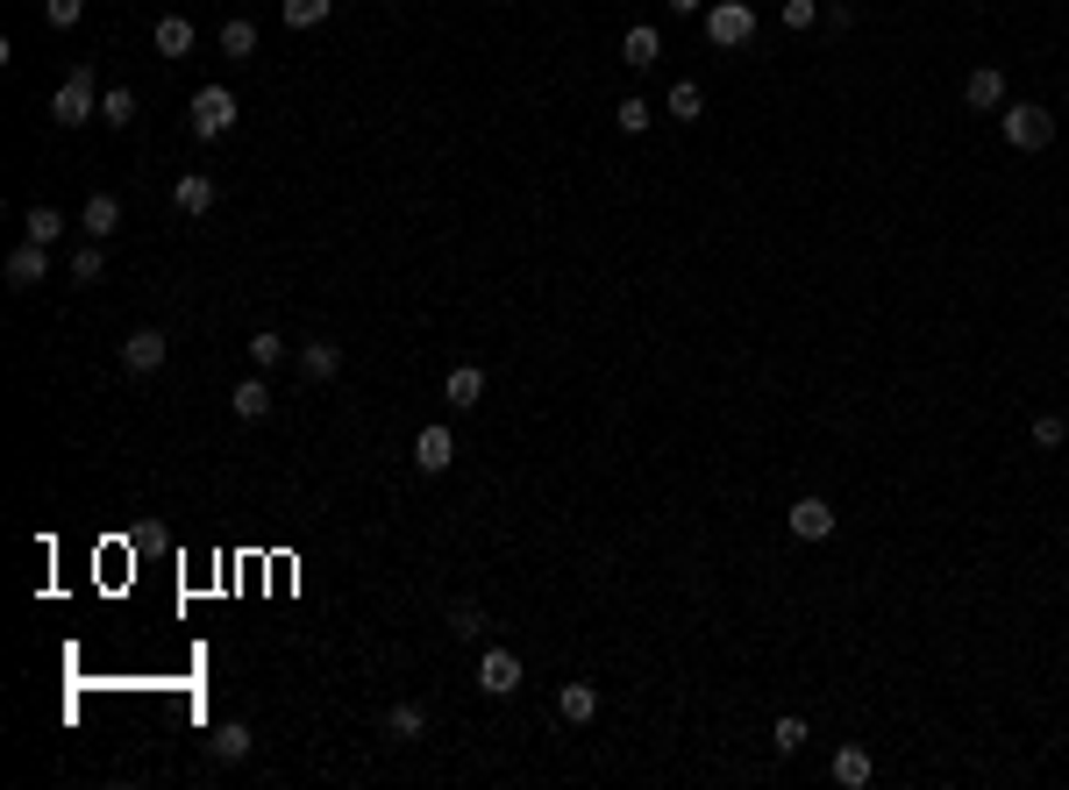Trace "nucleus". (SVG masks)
Wrapping results in <instances>:
<instances>
[{"label": "nucleus", "mask_w": 1069, "mask_h": 790, "mask_svg": "<svg viewBox=\"0 0 1069 790\" xmlns=\"http://www.w3.org/2000/svg\"><path fill=\"white\" fill-rule=\"evenodd\" d=\"M336 0H285V29H321Z\"/></svg>", "instance_id": "bb28decb"}, {"label": "nucleus", "mask_w": 1069, "mask_h": 790, "mask_svg": "<svg viewBox=\"0 0 1069 790\" xmlns=\"http://www.w3.org/2000/svg\"><path fill=\"white\" fill-rule=\"evenodd\" d=\"M43 278H51V250H43V242H22V250L8 256V285L29 293V285H43Z\"/></svg>", "instance_id": "9d476101"}, {"label": "nucleus", "mask_w": 1069, "mask_h": 790, "mask_svg": "<svg viewBox=\"0 0 1069 790\" xmlns=\"http://www.w3.org/2000/svg\"><path fill=\"white\" fill-rule=\"evenodd\" d=\"M962 100H970L977 114H999V108H1005V79H999L991 65H977L970 79H962Z\"/></svg>", "instance_id": "ddd939ff"}, {"label": "nucleus", "mask_w": 1069, "mask_h": 790, "mask_svg": "<svg viewBox=\"0 0 1069 790\" xmlns=\"http://www.w3.org/2000/svg\"><path fill=\"white\" fill-rule=\"evenodd\" d=\"M650 121H656V108H650V100H642V94L613 100V129H621V135H642V129H650Z\"/></svg>", "instance_id": "5701e85b"}, {"label": "nucleus", "mask_w": 1069, "mask_h": 790, "mask_svg": "<svg viewBox=\"0 0 1069 790\" xmlns=\"http://www.w3.org/2000/svg\"><path fill=\"white\" fill-rule=\"evenodd\" d=\"M164 356H172V342H164L157 328H135V336H122V371H135V377L164 371Z\"/></svg>", "instance_id": "423d86ee"}, {"label": "nucleus", "mask_w": 1069, "mask_h": 790, "mask_svg": "<svg viewBox=\"0 0 1069 790\" xmlns=\"http://www.w3.org/2000/svg\"><path fill=\"white\" fill-rule=\"evenodd\" d=\"M100 121H108V129H129V121H135V94H129V86H108V94H100Z\"/></svg>", "instance_id": "393cba45"}, {"label": "nucleus", "mask_w": 1069, "mask_h": 790, "mask_svg": "<svg viewBox=\"0 0 1069 790\" xmlns=\"http://www.w3.org/2000/svg\"><path fill=\"white\" fill-rule=\"evenodd\" d=\"M870 777H877V762H870V748H855V740H841V748H835V783H841V790H863Z\"/></svg>", "instance_id": "2eb2a0df"}, {"label": "nucleus", "mask_w": 1069, "mask_h": 790, "mask_svg": "<svg viewBox=\"0 0 1069 790\" xmlns=\"http://www.w3.org/2000/svg\"><path fill=\"white\" fill-rule=\"evenodd\" d=\"M79 14H86V0H43V22L51 29H72Z\"/></svg>", "instance_id": "2f4dec72"}, {"label": "nucleus", "mask_w": 1069, "mask_h": 790, "mask_svg": "<svg viewBox=\"0 0 1069 790\" xmlns=\"http://www.w3.org/2000/svg\"><path fill=\"white\" fill-rule=\"evenodd\" d=\"M207 748H215V762H221V769H236V762H250V748H258V740H250V726H243V720H221Z\"/></svg>", "instance_id": "9b49d317"}, {"label": "nucleus", "mask_w": 1069, "mask_h": 790, "mask_svg": "<svg viewBox=\"0 0 1069 790\" xmlns=\"http://www.w3.org/2000/svg\"><path fill=\"white\" fill-rule=\"evenodd\" d=\"M656 57H664V36H656L650 22H635V29L621 36V65H628V72H650Z\"/></svg>", "instance_id": "f8f14e48"}, {"label": "nucleus", "mask_w": 1069, "mask_h": 790, "mask_svg": "<svg viewBox=\"0 0 1069 790\" xmlns=\"http://www.w3.org/2000/svg\"><path fill=\"white\" fill-rule=\"evenodd\" d=\"M172 200H178V215H207V207H215V178L186 172V178H178V193H172Z\"/></svg>", "instance_id": "412c9836"}, {"label": "nucleus", "mask_w": 1069, "mask_h": 790, "mask_svg": "<svg viewBox=\"0 0 1069 790\" xmlns=\"http://www.w3.org/2000/svg\"><path fill=\"white\" fill-rule=\"evenodd\" d=\"M285 356H293V349H285V336H271V328H264V336H250V363H258V371H279Z\"/></svg>", "instance_id": "c85d7f7f"}, {"label": "nucleus", "mask_w": 1069, "mask_h": 790, "mask_svg": "<svg viewBox=\"0 0 1069 790\" xmlns=\"http://www.w3.org/2000/svg\"><path fill=\"white\" fill-rule=\"evenodd\" d=\"M100 278V242H86L79 256H72V285H94Z\"/></svg>", "instance_id": "473e14b6"}, {"label": "nucleus", "mask_w": 1069, "mask_h": 790, "mask_svg": "<svg viewBox=\"0 0 1069 790\" xmlns=\"http://www.w3.org/2000/svg\"><path fill=\"white\" fill-rule=\"evenodd\" d=\"M820 22V0H785V29H812Z\"/></svg>", "instance_id": "72a5a7b5"}, {"label": "nucleus", "mask_w": 1069, "mask_h": 790, "mask_svg": "<svg viewBox=\"0 0 1069 790\" xmlns=\"http://www.w3.org/2000/svg\"><path fill=\"white\" fill-rule=\"evenodd\" d=\"M478 691H486V698H514L521 691V656H514V648H486V662H478Z\"/></svg>", "instance_id": "39448f33"}, {"label": "nucleus", "mask_w": 1069, "mask_h": 790, "mask_svg": "<svg viewBox=\"0 0 1069 790\" xmlns=\"http://www.w3.org/2000/svg\"><path fill=\"white\" fill-rule=\"evenodd\" d=\"M449 634H457V641H478V634H486V605H449Z\"/></svg>", "instance_id": "a878e982"}, {"label": "nucleus", "mask_w": 1069, "mask_h": 790, "mask_svg": "<svg viewBox=\"0 0 1069 790\" xmlns=\"http://www.w3.org/2000/svg\"><path fill=\"white\" fill-rule=\"evenodd\" d=\"M556 712H564L570 726H585L599 712V691H592V683H564V691H556Z\"/></svg>", "instance_id": "aec40b11"}, {"label": "nucleus", "mask_w": 1069, "mask_h": 790, "mask_svg": "<svg viewBox=\"0 0 1069 790\" xmlns=\"http://www.w3.org/2000/svg\"><path fill=\"white\" fill-rule=\"evenodd\" d=\"M670 14H706V0H670Z\"/></svg>", "instance_id": "f704fd0d"}, {"label": "nucleus", "mask_w": 1069, "mask_h": 790, "mask_svg": "<svg viewBox=\"0 0 1069 790\" xmlns=\"http://www.w3.org/2000/svg\"><path fill=\"white\" fill-rule=\"evenodd\" d=\"M221 51H229L236 65H250V57H258V22H243V14H236V22L221 29Z\"/></svg>", "instance_id": "b1692460"}, {"label": "nucleus", "mask_w": 1069, "mask_h": 790, "mask_svg": "<svg viewBox=\"0 0 1069 790\" xmlns=\"http://www.w3.org/2000/svg\"><path fill=\"white\" fill-rule=\"evenodd\" d=\"M449 463H457V435H449V428H421V435H414V470L443 478Z\"/></svg>", "instance_id": "6e6552de"}, {"label": "nucleus", "mask_w": 1069, "mask_h": 790, "mask_svg": "<svg viewBox=\"0 0 1069 790\" xmlns=\"http://www.w3.org/2000/svg\"><path fill=\"white\" fill-rule=\"evenodd\" d=\"M79 228H86V242H108L114 228H122V200H114V193H94L86 215H79Z\"/></svg>", "instance_id": "4468645a"}, {"label": "nucleus", "mask_w": 1069, "mask_h": 790, "mask_svg": "<svg viewBox=\"0 0 1069 790\" xmlns=\"http://www.w3.org/2000/svg\"><path fill=\"white\" fill-rule=\"evenodd\" d=\"M999 135L1013 150H1048V143H1056V114L1034 108V100H1005V108H999Z\"/></svg>", "instance_id": "f03ea898"}, {"label": "nucleus", "mask_w": 1069, "mask_h": 790, "mask_svg": "<svg viewBox=\"0 0 1069 790\" xmlns=\"http://www.w3.org/2000/svg\"><path fill=\"white\" fill-rule=\"evenodd\" d=\"M22 235H29V242H43V250H51V242L65 235V215H57V207H29V215H22Z\"/></svg>", "instance_id": "4be33fe9"}, {"label": "nucleus", "mask_w": 1069, "mask_h": 790, "mask_svg": "<svg viewBox=\"0 0 1069 790\" xmlns=\"http://www.w3.org/2000/svg\"><path fill=\"white\" fill-rule=\"evenodd\" d=\"M385 740H421V734H428V712H421L414 705V698H406V705H385Z\"/></svg>", "instance_id": "a211bd4d"}, {"label": "nucleus", "mask_w": 1069, "mask_h": 790, "mask_svg": "<svg viewBox=\"0 0 1069 790\" xmlns=\"http://www.w3.org/2000/svg\"><path fill=\"white\" fill-rule=\"evenodd\" d=\"M193 43H200V29L186 14H157V57H186Z\"/></svg>", "instance_id": "dca6fc26"}, {"label": "nucleus", "mask_w": 1069, "mask_h": 790, "mask_svg": "<svg viewBox=\"0 0 1069 790\" xmlns=\"http://www.w3.org/2000/svg\"><path fill=\"white\" fill-rule=\"evenodd\" d=\"M100 114V86H94V65H72L65 86L51 94V121L57 129H86V121Z\"/></svg>", "instance_id": "f257e3e1"}, {"label": "nucleus", "mask_w": 1069, "mask_h": 790, "mask_svg": "<svg viewBox=\"0 0 1069 790\" xmlns=\"http://www.w3.org/2000/svg\"><path fill=\"white\" fill-rule=\"evenodd\" d=\"M699 114H706V94L691 79H677L670 86V121H699Z\"/></svg>", "instance_id": "cd10ccee"}, {"label": "nucleus", "mask_w": 1069, "mask_h": 790, "mask_svg": "<svg viewBox=\"0 0 1069 790\" xmlns=\"http://www.w3.org/2000/svg\"><path fill=\"white\" fill-rule=\"evenodd\" d=\"M342 371V342H307L299 349V377L307 385H321V377H336Z\"/></svg>", "instance_id": "f3484780"}, {"label": "nucleus", "mask_w": 1069, "mask_h": 790, "mask_svg": "<svg viewBox=\"0 0 1069 790\" xmlns=\"http://www.w3.org/2000/svg\"><path fill=\"white\" fill-rule=\"evenodd\" d=\"M749 36H756V8H749V0H713V8H706V43H713V51H742Z\"/></svg>", "instance_id": "7ed1b4c3"}, {"label": "nucleus", "mask_w": 1069, "mask_h": 790, "mask_svg": "<svg viewBox=\"0 0 1069 790\" xmlns=\"http://www.w3.org/2000/svg\"><path fill=\"white\" fill-rule=\"evenodd\" d=\"M443 399L457 406V414H471V406H486V371H478V363H457V371L443 377Z\"/></svg>", "instance_id": "1a4fd4ad"}, {"label": "nucleus", "mask_w": 1069, "mask_h": 790, "mask_svg": "<svg viewBox=\"0 0 1069 790\" xmlns=\"http://www.w3.org/2000/svg\"><path fill=\"white\" fill-rule=\"evenodd\" d=\"M771 740H777V755H799V748H806V720H799V712H785Z\"/></svg>", "instance_id": "c756f323"}, {"label": "nucleus", "mask_w": 1069, "mask_h": 790, "mask_svg": "<svg viewBox=\"0 0 1069 790\" xmlns=\"http://www.w3.org/2000/svg\"><path fill=\"white\" fill-rule=\"evenodd\" d=\"M785 527H792V535H799V541H827V535H835V527H841V513L827 506V498H799V506L785 513Z\"/></svg>", "instance_id": "0eeeda50"}, {"label": "nucleus", "mask_w": 1069, "mask_h": 790, "mask_svg": "<svg viewBox=\"0 0 1069 790\" xmlns=\"http://www.w3.org/2000/svg\"><path fill=\"white\" fill-rule=\"evenodd\" d=\"M1034 442H1041V449H1062V442H1069L1062 414H1034Z\"/></svg>", "instance_id": "7c9ffc66"}, {"label": "nucleus", "mask_w": 1069, "mask_h": 790, "mask_svg": "<svg viewBox=\"0 0 1069 790\" xmlns=\"http://www.w3.org/2000/svg\"><path fill=\"white\" fill-rule=\"evenodd\" d=\"M229 406H236V420H264V414H271V385H264V371H258V377H243V385L229 392Z\"/></svg>", "instance_id": "6ab92c4d"}, {"label": "nucleus", "mask_w": 1069, "mask_h": 790, "mask_svg": "<svg viewBox=\"0 0 1069 790\" xmlns=\"http://www.w3.org/2000/svg\"><path fill=\"white\" fill-rule=\"evenodd\" d=\"M229 129H236V94L229 86H200V94H193V135L215 143V135H229Z\"/></svg>", "instance_id": "20e7f679"}]
</instances>
